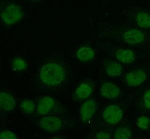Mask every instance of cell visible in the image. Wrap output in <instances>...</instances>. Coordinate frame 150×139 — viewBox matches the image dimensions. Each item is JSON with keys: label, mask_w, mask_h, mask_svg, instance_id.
I'll return each instance as SVG.
<instances>
[{"label": "cell", "mask_w": 150, "mask_h": 139, "mask_svg": "<svg viewBox=\"0 0 150 139\" xmlns=\"http://www.w3.org/2000/svg\"><path fill=\"white\" fill-rule=\"evenodd\" d=\"M10 67L13 71H23L27 67V62L19 56H14L10 60Z\"/></svg>", "instance_id": "cell-17"}, {"label": "cell", "mask_w": 150, "mask_h": 139, "mask_svg": "<svg viewBox=\"0 0 150 139\" xmlns=\"http://www.w3.org/2000/svg\"><path fill=\"white\" fill-rule=\"evenodd\" d=\"M74 119L66 114L52 115L42 117L38 121V127L49 134H59L72 128Z\"/></svg>", "instance_id": "cell-3"}, {"label": "cell", "mask_w": 150, "mask_h": 139, "mask_svg": "<svg viewBox=\"0 0 150 139\" xmlns=\"http://www.w3.org/2000/svg\"><path fill=\"white\" fill-rule=\"evenodd\" d=\"M94 90L93 83L90 81L83 82L76 89L73 94V98L78 101L88 100L94 93Z\"/></svg>", "instance_id": "cell-12"}, {"label": "cell", "mask_w": 150, "mask_h": 139, "mask_svg": "<svg viewBox=\"0 0 150 139\" xmlns=\"http://www.w3.org/2000/svg\"><path fill=\"white\" fill-rule=\"evenodd\" d=\"M136 124L140 129L147 130L150 127V118L147 116H141L137 119Z\"/></svg>", "instance_id": "cell-19"}, {"label": "cell", "mask_w": 150, "mask_h": 139, "mask_svg": "<svg viewBox=\"0 0 150 139\" xmlns=\"http://www.w3.org/2000/svg\"><path fill=\"white\" fill-rule=\"evenodd\" d=\"M49 139H66L64 136H59V137H54Z\"/></svg>", "instance_id": "cell-23"}, {"label": "cell", "mask_w": 150, "mask_h": 139, "mask_svg": "<svg viewBox=\"0 0 150 139\" xmlns=\"http://www.w3.org/2000/svg\"><path fill=\"white\" fill-rule=\"evenodd\" d=\"M131 136V132L127 128H117L115 130L114 139H130Z\"/></svg>", "instance_id": "cell-18"}, {"label": "cell", "mask_w": 150, "mask_h": 139, "mask_svg": "<svg viewBox=\"0 0 150 139\" xmlns=\"http://www.w3.org/2000/svg\"><path fill=\"white\" fill-rule=\"evenodd\" d=\"M97 109V103L95 98L89 99L81 106L80 119L81 122L86 124L94 118Z\"/></svg>", "instance_id": "cell-10"}, {"label": "cell", "mask_w": 150, "mask_h": 139, "mask_svg": "<svg viewBox=\"0 0 150 139\" xmlns=\"http://www.w3.org/2000/svg\"><path fill=\"white\" fill-rule=\"evenodd\" d=\"M120 91L119 87L111 82L103 83L100 87L101 96L110 100L117 98L120 94Z\"/></svg>", "instance_id": "cell-13"}, {"label": "cell", "mask_w": 150, "mask_h": 139, "mask_svg": "<svg viewBox=\"0 0 150 139\" xmlns=\"http://www.w3.org/2000/svg\"><path fill=\"white\" fill-rule=\"evenodd\" d=\"M0 139H18L17 135L12 131L4 130L1 131Z\"/></svg>", "instance_id": "cell-20"}, {"label": "cell", "mask_w": 150, "mask_h": 139, "mask_svg": "<svg viewBox=\"0 0 150 139\" xmlns=\"http://www.w3.org/2000/svg\"><path fill=\"white\" fill-rule=\"evenodd\" d=\"M24 10L18 4H9L1 9V22L6 25H12L18 22L24 16Z\"/></svg>", "instance_id": "cell-7"}, {"label": "cell", "mask_w": 150, "mask_h": 139, "mask_svg": "<svg viewBox=\"0 0 150 139\" xmlns=\"http://www.w3.org/2000/svg\"><path fill=\"white\" fill-rule=\"evenodd\" d=\"M18 100L11 94L5 91L0 92V117L1 119H7L14 113Z\"/></svg>", "instance_id": "cell-8"}, {"label": "cell", "mask_w": 150, "mask_h": 139, "mask_svg": "<svg viewBox=\"0 0 150 139\" xmlns=\"http://www.w3.org/2000/svg\"><path fill=\"white\" fill-rule=\"evenodd\" d=\"M143 101L144 107L150 110V89L144 92L143 96Z\"/></svg>", "instance_id": "cell-21"}, {"label": "cell", "mask_w": 150, "mask_h": 139, "mask_svg": "<svg viewBox=\"0 0 150 139\" xmlns=\"http://www.w3.org/2000/svg\"><path fill=\"white\" fill-rule=\"evenodd\" d=\"M112 39L120 46L142 50L150 53V34L138 28H128Z\"/></svg>", "instance_id": "cell-2"}, {"label": "cell", "mask_w": 150, "mask_h": 139, "mask_svg": "<svg viewBox=\"0 0 150 139\" xmlns=\"http://www.w3.org/2000/svg\"><path fill=\"white\" fill-rule=\"evenodd\" d=\"M123 14L126 18L129 27L135 26L140 29H150V11L144 8L127 7Z\"/></svg>", "instance_id": "cell-5"}, {"label": "cell", "mask_w": 150, "mask_h": 139, "mask_svg": "<svg viewBox=\"0 0 150 139\" xmlns=\"http://www.w3.org/2000/svg\"><path fill=\"white\" fill-rule=\"evenodd\" d=\"M147 77V73L145 70L139 68L128 72L125 75V79L128 86L136 87L142 84Z\"/></svg>", "instance_id": "cell-11"}, {"label": "cell", "mask_w": 150, "mask_h": 139, "mask_svg": "<svg viewBox=\"0 0 150 139\" xmlns=\"http://www.w3.org/2000/svg\"><path fill=\"white\" fill-rule=\"evenodd\" d=\"M95 139H111V134L105 131H101L95 136Z\"/></svg>", "instance_id": "cell-22"}, {"label": "cell", "mask_w": 150, "mask_h": 139, "mask_svg": "<svg viewBox=\"0 0 150 139\" xmlns=\"http://www.w3.org/2000/svg\"><path fill=\"white\" fill-rule=\"evenodd\" d=\"M123 111L121 107L116 104L108 105L102 112L103 118L110 125H116L123 118Z\"/></svg>", "instance_id": "cell-9"}, {"label": "cell", "mask_w": 150, "mask_h": 139, "mask_svg": "<svg viewBox=\"0 0 150 139\" xmlns=\"http://www.w3.org/2000/svg\"><path fill=\"white\" fill-rule=\"evenodd\" d=\"M66 68L62 63L57 60L48 61L40 69L38 80L44 90H55L65 83Z\"/></svg>", "instance_id": "cell-1"}, {"label": "cell", "mask_w": 150, "mask_h": 139, "mask_svg": "<svg viewBox=\"0 0 150 139\" xmlns=\"http://www.w3.org/2000/svg\"><path fill=\"white\" fill-rule=\"evenodd\" d=\"M37 104L34 100L30 98L23 99L19 106V111L26 118L32 116L36 110Z\"/></svg>", "instance_id": "cell-15"}, {"label": "cell", "mask_w": 150, "mask_h": 139, "mask_svg": "<svg viewBox=\"0 0 150 139\" xmlns=\"http://www.w3.org/2000/svg\"><path fill=\"white\" fill-rule=\"evenodd\" d=\"M77 59L83 62H89L93 60L95 56L94 49L89 46H83L78 50L76 54Z\"/></svg>", "instance_id": "cell-16"}, {"label": "cell", "mask_w": 150, "mask_h": 139, "mask_svg": "<svg viewBox=\"0 0 150 139\" xmlns=\"http://www.w3.org/2000/svg\"><path fill=\"white\" fill-rule=\"evenodd\" d=\"M104 65L106 74L110 77H121L124 72V67L122 65L116 60H107Z\"/></svg>", "instance_id": "cell-14"}, {"label": "cell", "mask_w": 150, "mask_h": 139, "mask_svg": "<svg viewBox=\"0 0 150 139\" xmlns=\"http://www.w3.org/2000/svg\"><path fill=\"white\" fill-rule=\"evenodd\" d=\"M108 51L112 58L121 63L130 64L150 55L147 51L122 46H111Z\"/></svg>", "instance_id": "cell-4"}, {"label": "cell", "mask_w": 150, "mask_h": 139, "mask_svg": "<svg viewBox=\"0 0 150 139\" xmlns=\"http://www.w3.org/2000/svg\"><path fill=\"white\" fill-rule=\"evenodd\" d=\"M39 116L65 114L66 111L56 99L49 96H44L39 99L36 110Z\"/></svg>", "instance_id": "cell-6"}]
</instances>
